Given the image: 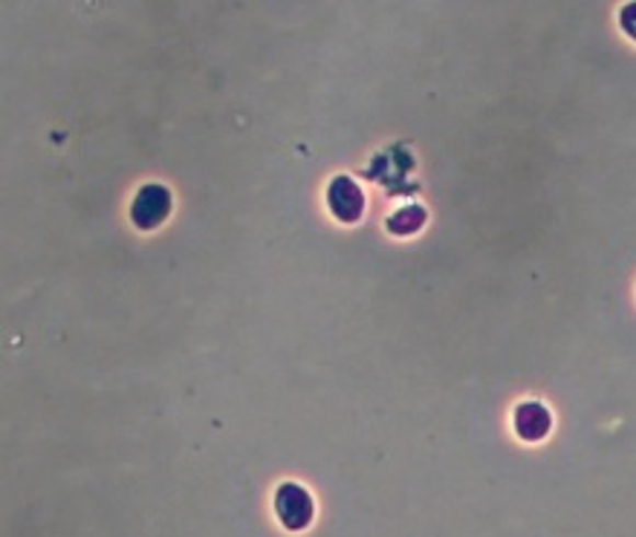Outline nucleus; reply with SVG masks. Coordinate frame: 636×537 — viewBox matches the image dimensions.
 <instances>
[{
  "label": "nucleus",
  "instance_id": "3",
  "mask_svg": "<svg viewBox=\"0 0 636 537\" xmlns=\"http://www.w3.org/2000/svg\"><path fill=\"white\" fill-rule=\"evenodd\" d=\"M327 206L336 214V220L356 222L365 214V194L350 176H336L327 188Z\"/></svg>",
  "mask_w": 636,
  "mask_h": 537
},
{
  "label": "nucleus",
  "instance_id": "1",
  "mask_svg": "<svg viewBox=\"0 0 636 537\" xmlns=\"http://www.w3.org/2000/svg\"><path fill=\"white\" fill-rule=\"evenodd\" d=\"M168 214H171V191L166 185L148 182V185L136 191L134 203H130V220H134L136 229H159L168 220Z\"/></svg>",
  "mask_w": 636,
  "mask_h": 537
},
{
  "label": "nucleus",
  "instance_id": "4",
  "mask_svg": "<svg viewBox=\"0 0 636 537\" xmlns=\"http://www.w3.org/2000/svg\"><path fill=\"white\" fill-rule=\"evenodd\" d=\"M553 427V413L547 411V404L541 402H524L515 411V431L526 443H538L549 434Z\"/></svg>",
  "mask_w": 636,
  "mask_h": 537
},
{
  "label": "nucleus",
  "instance_id": "6",
  "mask_svg": "<svg viewBox=\"0 0 636 537\" xmlns=\"http://www.w3.org/2000/svg\"><path fill=\"white\" fill-rule=\"evenodd\" d=\"M620 21H622V30L628 32L631 38L636 41V3H628V7L622 9Z\"/></svg>",
  "mask_w": 636,
  "mask_h": 537
},
{
  "label": "nucleus",
  "instance_id": "5",
  "mask_svg": "<svg viewBox=\"0 0 636 537\" xmlns=\"http://www.w3.org/2000/svg\"><path fill=\"white\" fill-rule=\"evenodd\" d=\"M422 222H425V208L408 206V208H402V212L390 214L388 231H394V235H413V231L420 229Z\"/></svg>",
  "mask_w": 636,
  "mask_h": 537
},
{
  "label": "nucleus",
  "instance_id": "2",
  "mask_svg": "<svg viewBox=\"0 0 636 537\" xmlns=\"http://www.w3.org/2000/svg\"><path fill=\"white\" fill-rule=\"evenodd\" d=\"M275 514H279V521L289 532L307 529L313 523V514H316L310 491L298 485V482H284V485H279V491H275Z\"/></svg>",
  "mask_w": 636,
  "mask_h": 537
}]
</instances>
